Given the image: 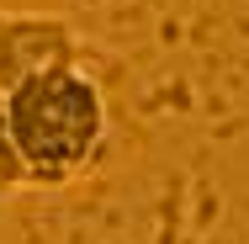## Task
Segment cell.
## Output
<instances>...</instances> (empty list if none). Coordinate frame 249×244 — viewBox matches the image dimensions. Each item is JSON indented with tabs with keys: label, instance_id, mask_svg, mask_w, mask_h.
Returning a JSON list of instances; mask_svg holds the SVG:
<instances>
[{
	"label": "cell",
	"instance_id": "1",
	"mask_svg": "<svg viewBox=\"0 0 249 244\" xmlns=\"http://www.w3.org/2000/svg\"><path fill=\"white\" fill-rule=\"evenodd\" d=\"M5 128L21 154L27 186L37 191L74 186L85 170H96L106 133H111L106 91L85 64L43 69L5 96Z\"/></svg>",
	"mask_w": 249,
	"mask_h": 244
},
{
	"label": "cell",
	"instance_id": "2",
	"mask_svg": "<svg viewBox=\"0 0 249 244\" xmlns=\"http://www.w3.org/2000/svg\"><path fill=\"white\" fill-rule=\"evenodd\" d=\"M85 38L69 16L53 11H0V96H11L21 80L58 69V64H85Z\"/></svg>",
	"mask_w": 249,
	"mask_h": 244
},
{
	"label": "cell",
	"instance_id": "3",
	"mask_svg": "<svg viewBox=\"0 0 249 244\" xmlns=\"http://www.w3.org/2000/svg\"><path fill=\"white\" fill-rule=\"evenodd\" d=\"M16 191H27V170H21V154L11 144V128H5V96H0V207Z\"/></svg>",
	"mask_w": 249,
	"mask_h": 244
}]
</instances>
